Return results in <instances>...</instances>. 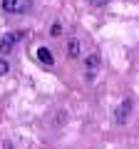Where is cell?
<instances>
[{"mask_svg": "<svg viewBox=\"0 0 139 149\" xmlns=\"http://www.w3.org/2000/svg\"><path fill=\"white\" fill-rule=\"evenodd\" d=\"M38 60L45 67H52L55 65V57H52V52H50V47H38Z\"/></svg>", "mask_w": 139, "mask_h": 149, "instance_id": "5", "label": "cell"}, {"mask_svg": "<svg viewBox=\"0 0 139 149\" xmlns=\"http://www.w3.org/2000/svg\"><path fill=\"white\" fill-rule=\"evenodd\" d=\"M129 112H132V100H124L122 104L117 107V114H114V119H117L119 124H124L129 119Z\"/></svg>", "mask_w": 139, "mask_h": 149, "instance_id": "4", "label": "cell"}, {"mask_svg": "<svg viewBox=\"0 0 139 149\" xmlns=\"http://www.w3.org/2000/svg\"><path fill=\"white\" fill-rule=\"evenodd\" d=\"M90 3H92L95 8H99V5H104V3H109V0H90Z\"/></svg>", "mask_w": 139, "mask_h": 149, "instance_id": "9", "label": "cell"}, {"mask_svg": "<svg viewBox=\"0 0 139 149\" xmlns=\"http://www.w3.org/2000/svg\"><path fill=\"white\" fill-rule=\"evenodd\" d=\"M3 13L8 15H25L32 10V0H3Z\"/></svg>", "mask_w": 139, "mask_h": 149, "instance_id": "1", "label": "cell"}, {"mask_svg": "<svg viewBox=\"0 0 139 149\" xmlns=\"http://www.w3.org/2000/svg\"><path fill=\"white\" fill-rule=\"evenodd\" d=\"M67 55H70V57H80V40L72 37V40L67 42Z\"/></svg>", "mask_w": 139, "mask_h": 149, "instance_id": "6", "label": "cell"}, {"mask_svg": "<svg viewBox=\"0 0 139 149\" xmlns=\"http://www.w3.org/2000/svg\"><path fill=\"white\" fill-rule=\"evenodd\" d=\"M97 72H99V55H90V57L85 60V77H87V82H95V77H97Z\"/></svg>", "mask_w": 139, "mask_h": 149, "instance_id": "3", "label": "cell"}, {"mask_svg": "<svg viewBox=\"0 0 139 149\" xmlns=\"http://www.w3.org/2000/svg\"><path fill=\"white\" fill-rule=\"evenodd\" d=\"M22 37H25V30H13V32H8V35H3L0 37V55H8Z\"/></svg>", "mask_w": 139, "mask_h": 149, "instance_id": "2", "label": "cell"}, {"mask_svg": "<svg viewBox=\"0 0 139 149\" xmlns=\"http://www.w3.org/2000/svg\"><path fill=\"white\" fill-rule=\"evenodd\" d=\"M8 72H10V65H8L5 57H0V77H3V74H8Z\"/></svg>", "mask_w": 139, "mask_h": 149, "instance_id": "8", "label": "cell"}, {"mask_svg": "<svg viewBox=\"0 0 139 149\" xmlns=\"http://www.w3.org/2000/svg\"><path fill=\"white\" fill-rule=\"evenodd\" d=\"M50 35H52V37H60V35H62V25H60V22H52V27H50Z\"/></svg>", "mask_w": 139, "mask_h": 149, "instance_id": "7", "label": "cell"}]
</instances>
